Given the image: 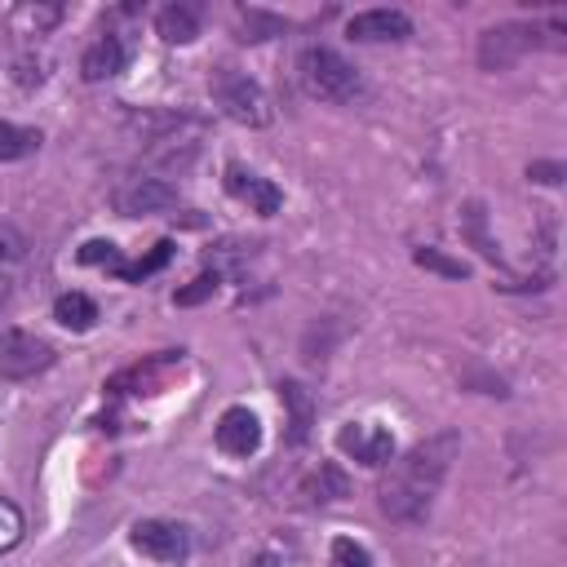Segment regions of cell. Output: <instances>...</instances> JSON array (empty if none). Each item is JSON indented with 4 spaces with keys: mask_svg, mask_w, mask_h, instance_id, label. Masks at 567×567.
<instances>
[{
    "mask_svg": "<svg viewBox=\"0 0 567 567\" xmlns=\"http://www.w3.org/2000/svg\"><path fill=\"white\" fill-rule=\"evenodd\" d=\"M279 31H284V22H279L275 13H261V9H248L244 22H239V40H244V44L270 40V35H279Z\"/></svg>",
    "mask_w": 567,
    "mask_h": 567,
    "instance_id": "603a6c76",
    "label": "cell"
},
{
    "mask_svg": "<svg viewBox=\"0 0 567 567\" xmlns=\"http://www.w3.org/2000/svg\"><path fill=\"white\" fill-rule=\"evenodd\" d=\"M301 496H306V505H332V501L350 496V478H346V470H341L337 461H323V465L301 483Z\"/></svg>",
    "mask_w": 567,
    "mask_h": 567,
    "instance_id": "2e32d148",
    "label": "cell"
},
{
    "mask_svg": "<svg viewBox=\"0 0 567 567\" xmlns=\"http://www.w3.org/2000/svg\"><path fill=\"white\" fill-rule=\"evenodd\" d=\"M332 567H372V554H368L363 540L337 536V540H332Z\"/></svg>",
    "mask_w": 567,
    "mask_h": 567,
    "instance_id": "cb8c5ba5",
    "label": "cell"
},
{
    "mask_svg": "<svg viewBox=\"0 0 567 567\" xmlns=\"http://www.w3.org/2000/svg\"><path fill=\"white\" fill-rule=\"evenodd\" d=\"M208 93H213V102L221 106V115H230L235 124L266 128V124L275 120V106H270L266 89H261L252 75L235 71V66H217V71L208 75Z\"/></svg>",
    "mask_w": 567,
    "mask_h": 567,
    "instance_id": "3957f363",
    "label": "cell"
},
{
    "mask_svg": "<svg viewBox=\"0 0 567 567\" xmlns=\"http://www.w3.org/2000/svg\"><path fill=\"white\" fill-rule=\"evenodd\" d=\"M199 27H204V9L195 0H173L155 13V31L164 44H190L199 35Z\"/></svg>",
    "mask_w": 567,
    "mask_h": 567,
    "instance_id": "5bb4252c",
    "label": "cell"
},
{
    "mask_svg": "<svg viewBox=\"0 0 567 567\" xmlns=\"http://www.w3.org/2000/svg\"><path fill=\"white\" fill-rule=\"evenodd\" d=\"M168 257H173V239H159V244H151V252L146 257H137V261H128L124 266V284H142L146 275H155V270H164L168 266Z\"/></svg>",
    "mask_w": 567,
    "mask_h": 567,
    "instance_id": "44dd1931",
    "label": "cell"
},
{
    "mask_svg": "<svg viewBox=\"0 0 567 567\" xmlns=\"http://www.w3.org/2000/svg\"><path fill=\"white\" fill-rule=\"evenodd\" d=\"M461 452V434L456 430H439L430 439H421L403 461L390 465V474L381 478L377 487V505L390 523H403V527H416L430 518V505L452 470Z\"/></svg>",
    "mask_w": 567,
    "mask_h": 567,
    "instance_id": "6da1fadb",
    "label": "cell"
},
{
    "mask_svg": "<svg viewBox=\"0 0 567 567\" xmlns=\"http://www.w3.org/2000/svg\"><path fill=\"white\" fill-rule=\"evenodd\" d=\"M412 261L416 266H425V270H434V275H443V279H465L470 275V266L465 261H456V257H447V252H439V248H416L412 252Z\"/></svg>",
    "mask_w": 567,
    "mask_h": 567,
    "instance_id": "7402d4cb",
    "label": "cell"
},
{
    "mask_svg": "<svg viewBox=\"0 0 567 567\" xmlns=\"http://www.w3.org/2000/svg\"><path fill=\"white\" fill-rule=\"evenodd\" d=\"M337 447L350 461L368 465V470H381V465L394 461V434L385 425H377V421H346L337 430Z\"/></svg>",
    "mask_w": 567,
    "mask_h": 567,
    "instance_id": "52a82bcc",
    "label": "cell"
},
{
    "mask_svg": "<svg viewBox=\"0 0 567 567\" xmlns=\"http://www.w3.org/2000/svg\"><path fill=\"white\" fill-rule=\"evenodd\" d=\"M53 368V346L35 332H0V381H31Z\"/></svg>",
    "mask_w": 567,
    "mask_h": 567,
    "instance_id": "8992f818",
    "label": "cell"
},
{
    "mask_svg": "<svg viewBox=\"0 0 567 567\" xmlns=\"http://www.w3.org/2000/svg\"><path fill=\"white\" fill-rule=\"evenodd\" d=\"M527 177L540 182V186H558L563 182V164L558 159H536V164H527Z\"/></svg>",
    "mask_w": 567,
    "mask_h": 567,
    "instance_id": "4316f807",
    "label": "cell"
},
{
    "mask_svg": "<svg viewBox=\"0 0 567 567\" xmlns=\"http://www.w3.org/2000/svg\"><path fill=\"white\" fill-rule=\"evenodd\" d=\"M350 40L359 44H385V40H408L412 35V18L403 9H363L346 22Z\"/></svg>",
    "mask_w": 567,
    "mask_h": 567,
    "instance_id": "7c38bea8",
    "label": "cell"
},
{
    "mask_svg": "<svg viewBox=\"0 0 567 567\" xmlns=\"http://www.w3.org/2000/svg\"><path fill=\"white\" fill-rule=\"evenodd\" d=\"M22 532H27L22 509H18L13 501H0V554H9V549L22 540Z\"/></svg>",
    "mask_w": 567,
    "mask_h": 567,
    "instance_id": "d4e9b609",
    "label": "cell"
},
{
    "mask_svg": "<svg viewBox=\"0 0 567 567\" xmlns=\"http://www.w3.org/2000/svg\"><path fill=\"white\" fill-rule=\"evenodd\" d=\"M177 186L164 182V177H133L115 190V208L120 217H159L168 208H177Z\"/></svg>",
    "mask_w": 567,
    "mask_h": 567,
    "instance_id": "9c48e42d",
    "label": "cell"
},
{
    "mask_svg": "<svg viewBox=\"0 0 567 567\" xmlns=\"http://www.w3.org/2000/svg\"><path fill=\"white\" fill-rule=\"evenodd\" d=\"M213 443H217V452H226V456H235V461H248V456L261 447V421H257V412L244 408V403L226 408V412L217 416Z\"/></svg>",
    "mask_w": 567,
    "mask_h": 567,
    "instance_id": "8fae6325",
    "label": "cell"
},
{
    "mask_svg": "<svg viewBox=\"0 0 567 567\" xmlns=\"http://www.w3.org/2000/svg\"><path fill=\"white\" fill-rule=\"evenodd\" d=\"M128 66V44L120 40V35H97L89 49H84V58H80V75L89 80V84H102V80H111V75H120Z\"/></svg>",
    "mask_w": 567,
    "mask_h": 567,
    "instance_id": "4fadbf2b",
    "label": "cell"
},
{
    "mask_svg": "<svg viewBox=\"0 0 567 567\" xmlns=\"http://www.w3.org/2000/svg\"><path fill=\"white\" fill-rule=\"evenodd\" d=\"M483 221H487L483 204H478V199H470V204H465V213H461V235H465V239H470L487 261H496V266H501V252H496V244L487 239V226H483Z\"/></svg>",
    "mask_w": 567,
    "mask_h": 567,
    "instance_id": "d6986e66",
    "label": "cell"
},
{
    "mask_svg": "<svg viewBox=\"0 0 567 567\" xmlns=\"http://www.w3.org/2000/svg\"><path fill=\"white\" fill-rule=\"evenodd\" d=\"M13 257V248H9V239H0V261H9Z\"/></svg>",
    "mask_w": 567,
    "mask_h": 567,
    "instance_id": "f1b7e54d",
    "label": "cell"
},
{
    "mask_svg": "<svg viewBox=\"0 0 567 567\" xmlns=\"http://www.w3.org/2000/svg\"><path fill=\"white\" fill-rule=\"evenodd\" d=\"M128 545L137 554L164 563V567H182L186 554H190V532L182 523H173V518H137L128 527Z\"/></svg>",
    "mask_w": 567,
    "mask_h": 567,
    "instance_id": "5b68a950",
    "label": "cell"
},
{
    "mask_svg": "<svg viewBox=\"0 0 567 567\" xmlns=\"http://www.w3.org/2000/svg\"><path fill=\"white\" fill-rule=\"evenodd\" d=\"M279 403H284V412H288V443L301 447V443L310 439V425H315V399H310V390H306L301 381L284 377V381H279Z\"/></svg>",
    "mask_w": 567,
    "mask_h": 567,
    "instance_id": "9a60e30c",
    "label": "cell"
},
{
    "mask_svg": "<svg viewBox=\"0 0 567 567\" xmlns=\"http://www.w3.org/2000/svg\"><path fill=\"white\" fill-rule=\"evenodd\" d=\"M297 80H301V89H306L310 97L332 102V106H346V102H354V97L363 93L359 71H354L337 49H328V44H306V49H301V58H297Z\"/></svg>",
    "mask_w": 567,
    "mask_h": 567,
    "instance_id": "7a4b0ae2",
    "label": "cell"
},
{
    "mask_svg": "<svg viewBox=\"0 0 567 567\" xmlns=\"http://www.w3.org/2000/svg\"><path fill=\"white\" fill-rule=\"evenodd\" d=\"M221 186H226L230 199L248 204V213H257V217H275V213L284 208V190H279L270 177H261V173H252V168H244V164H226Z\"/></svg>",
    "mask_w": 567,
    "mask_h": 567,
    "instance_id": "ba28073f",
    "label": "cell"
},
{
    "mask_svg": "<svg viewBox=\"0 0 567 567\" xmlns=\"http://www.w3.org/2000/svg\"><path fill=\"white\" fill-rule=\"evenodd\" d=\"M9 292H13V288H9V279H0V310H4V301H9Z\"/></svg>",
    "mask_w": 567,
    "mask_h": 567,
    "instance_id": "83f0119b",
    "label": "cell"
},
{
    "mask_svg": "<svg viewBox=\"0 0 567 567\" xmlns=\"http://www.w3.org/2000/svg\"><path fill=\"white\" fill-rule=\"evenodd\" d=\"M75 261L80 266H102V270H111V275H124V252L111 244V239H84L80 244V252H75Z\"/></svg>",
    "mask_w": 567,
    "mask_h": 567,
    "instance_id": "ffe728a7",
    "label": "cell"
},
{
    "mask_svg": "<svg viewBox=\"0 0 567 567\" xmlns=\"http://www.w3.org/2000/svg\"><path fill=\"white\" fill-rule=\"evenodd\" d=\"M53 319H58L62 328H71V332H89V328L97 323V301H93L89 292H58Z\"/></svg>",
    "mask_w": 567,
    "mask_h": 567,
    "instance_id": "e0dca14e",
    "label": "cell"
},
{
    "mask_svg": "<svg viewBox=\"0 0 567 567\" xmlns=\"http://www.w3.org/2000/svg\"><path fill=\"white\" fill-rule=\"evenodd\" d=\"M217 284H221V275H217V270H204L199 279H190L186 288H177L173 301H177V306H199V301H208V297L217 292Z\"/></svg>",
    "mask_w": 567,
    "mask_h": 567,
    "instance_id": "484cf974",
    "label": "cell"
},
{
    "mask_svg": "<svg viewBox=\"0 0 567 567\" xmlns=\"http://www.w3.org/2000/svg\"><path fill=\"white\" fill-rule=\"evenodd\" d=\"M40 128H22L13 120H0V164H13V159H27L40 151Z\"/></svg>",
    "mask_w": 567,
    "mask_h": 567,
    "instance_id": "ac0fdd59",
    "label": "cell"
},
{
    "mask_svg": "<svg viewBox=\"0 0 567 567\" xmlns=\"http://www.w3.org/2000/svg\"><path fill=\"white\" fill-rule=\"evenodd\" d=\"M540 44L536 22H496L478 35V66L483 71H509L527 49Z\"/></svg>",
    "mask_w": 567,
    "mask_h": 567,
    "instance_id": "277c9868",
    "label": "cell"
},
{
    "mask_svg": "<svg viewBox=\"0 0 567 567\" xmlns=\"http://www.w3.org/2000/svg\"><path fill=\"white\" fill-rule=\"evenodd\" d=\"M182 354H186V350H159V354H151V359H142V363L115 372V377L106 381V394H111V399H120V394H155V390L164 385V377H168L173 368H182Z\"/></svg>",
    "mask_w": 567,
    "mask_h": 567,
    "instance_id": "30bf717a",
    "label": "cell"
}]
</instances>
